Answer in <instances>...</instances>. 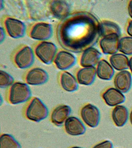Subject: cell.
<instances>
[{
    "label": "cell",
    "mask_w": 132,
    "mask_h": 148,
    "mask_svg": "<svg viewBox=\"0 0 132 148\" xmlns=\"http://www.w3.org/2000/svg\"><path fill=\"white\" fill-rule=\"evenodd\" d=\"M3 24L7 34L12 38H21L25 34V25L21 20L8 17L5 19Z\"/></svg>",
    "instance_id": "8"
},
{
    "label": "cell",
    "mask_w": 132,
    "mask_h": 148,
    "mask_svg": "<svg viewBox=\"0 0 132 148\" xmlns=\"http://www.w3.org/2000/svg\"><path fill=\"white\" fill-rule=\"evenodd\" d=\"M112 119L117 127H122L125 125L129 118V112L123 105L115 106L112 111Z\"/></svg>",
    "instance_id": "21"
},
{
    "label": "cell",
    "mask_w": 132,
    "mask_h": 148,
    "mask_svg": "<svg viewBox=\"0 0 132 148\" xmlns=\"http://www.w3.org/2000/svg\"><path fill=\"white\" fill-rule=\"evenodd\" d=\"M52 26L47 22L36 23L31 27L29 32V37L31 39L41 42L48 40L52 37Z\"/></svg>",
    "instance_id": "7"
},
{
    "label": "cell",
    "mask_w": 132,
    "mask_h": 148,
    "mask_svg": "<svg viewBox=\"0 0 132 148\" xmlns=\"http://www.w3.org/2000/svg\"><path fill=\"white\" fill-rule=\"evenodd\" d=\"M93 148H113V144L109 140H105L97 144Z\"/></svg>",
    "instance_id": "27"
},
{
    "label": "cell",
    "mask_w": 132,
    "mask_h": 148,
    "mask_svg": "<svg viewBox=\"0 0 132 148\" xmlns=\"http://www.w3.org/2000/svg\"><path fill=\"white\" fill-rule=\"evenodd\" d=\"M0 148H22L20 143L12 135L3 134L0 137Z\"/></svg>",
    "instance_id": "24"
},
{
    "label": "cell",
    "mask_w": 132,
    "mask_h": 148,
    "mask_svg": "<svg viewBox=\"0 0 132 148\" xmlns=\"http://www.w3.org/2000/svg\"><path fill=\"white\" fill-rule=\"evenodd\" d=\"M119 51L126 56L132 55V37H122L119 40Z\"/></svg>",
    "instance_id": "25"
},
{
    "label": "cell",
    "mask_w": 132,
    "mask_h": 148,
    "mask_svg": "<svg viewBox=\"0 0 132 148\" xmlns=\"http://www.w3.org/2000/svg\"><path fill=\"white\" fill-rule=\"evenodd\" d=\"M54 62L58 69L65 71L76 64V58L71 52L66 51H60L57 53Z\"/></svg>",
    "instance_id": "11"
},
{
    "label": "cell",
    "mask_w": 132,
    "mask_h": 148,
    "mask_svg": "<svg viewBox=\"0 0 132 148\" xmlns=\"http://www.w3.org/2000/svg\"><path fill=\"white\" fill-rule=\"evenodd\" d=\"M65 131L68 134L73 136L83 135L86 128L83 122L76 116H69L64 123Z\"/></svg>",
    "instance_id": "12"
},
{
    "label": "cell",
    "mask_w": 132,
    "mask_h": 148,
    "mask_svg": "<svg viewBox=\"0 0 132 148\" xmlns=\"http://www.w3.org/2000/svg\"><path fill=\"white\" fill-rule=\"evenodd\" d=\"M129 68L130 70L131 73L132 75V56L131 57L130 59H129Z\"/></svg>",
    "instance_id": "31"
},
{
    "label": "cell",
    "mask_w": 132,
    "mask_h": 148,
    "mask_svg": "<svg viewBox=\"0 0 132 148\" xmlns=\"http://www.w3.org/2000/svg\"><path fill=\"white\" fill-rule=\"evenodd\" d=\"M59 82L61 88L67 92H72L78 89L79 83L76 77L67 71H63L61 73Z\"/></svg>",
    "instance_id": "19"
},
{
    "label": "cell",
    "mask_w": 132,
    "mask_h": 148,
    "mask_svg": "<svg viewBox=\"0 0 132 148\" xmlns=\"http://www.w3.org/2000/svg\"><path fill=\"white\" fill-rule=\"evenodd\" d=\"M31 95V90L28 84L17 82L14 83L9 88L8 99L11 104H19L28 101Z\"/></svg>",
    "instance_id": "3"
},
{
    "label": "cell",
    "mask_w": 132,
    "mask_h": 148,
    "mask_svg": "<svg viewBox=\"0 0 132 148\" xmlns=\"http://www.w3.org/2000/svg\"><path fill=\"white\" fill-rule=\"evenodd\" d=\"M14 83V77L10 74L2 70L0 71V88H8Z\"/></svg>",
    "instance_id": "26"
},
{
    "label": "cell",
    "mask_w": 132,
    "mask_h": 148,
    "mask_svg": "<svg viewBox=\"0 0 132 148\" xmlns=\"http://www.w3.org/2000/svg\"><path fill=\"white\" fill-rule=\"evenodd\" d=\"M119 38L116 35L102 38L100 40V46L104 54L113 55L119 51Z\"/></svg>",
    "instance_id": "17"
},
{
    "label": "cell",
    "mask_w": 132,
    "mask_h": 148,
    "mask_svg": "<svg viewBox=\"0 0 132 148\" xmlns=\"http://www.w3.org/2000/svg\"><path fill=\"white\" fill-rule=\"evenodd\" d=\"M48 114L49 110L47 107L37 97L31 99L25 110L26 118L34 122H40L45 120Z\"/></svg>",
    "instance_id": "2"
},
{
    "label": "cell",
    "mask_w": 132,
    "mask_h": 148,
    "mask_svg": "<svg viewBox=\"0 0 132 148\" xmlns=\"http://www.w3.org/2000/svg\"><path fill=\"white\" fill-rule=\"evenodd\" d=\"M0 30H1L0 41H1V43H2L3 42V40H4L5 39V30H4V29H3V28H2V27L0 28Z\"/></svg>",
    "instance_id": "29"
},
{
    "label": "cell",
    "mask_w": 132,
    "mask_h": 148,
    "mask_svg": "<svg viewBox=\"0 0 132 148\" xmlns=\"http://www.w3.org/2000/svg\"><path fill=\"white\" fill-rule=\"evenodd\" d=\"M102 97L106 104L110 107L120 105L125 101L126 97L123 93L116 88H110L102 93Z\"/></svg>",
    "instance_id": "15"
},
{
    "label": "cell",
    "mask_w": 132,
    "mask_h": 148,
    "mask_svg": "<svg viewBox=\"0 0 132 148\" xmlns=\"http://www.w3.org/2000/svg\"><path fill=\"white\" fill-rule=\"evenodd\" d=\"M96 76V68L95 67H82L77 71L76 79L79 84L90 86L94 82Z\"/></svg>",
    "instance_id": "18"
},
{
    "label": "cell",
    "mask_w": 132,
    "mask_h": 148,
    "mask_svg": "<svg viewBox=\"0 0 132 148\" xmlns=\"http://www.w3.org/2000/svg\"><path fill=\"white\" fill-rule=\"evenodd\" d=\"M128 12L131 18L132 19V0L129 2L128 6Z\"/></svg>",
    "instance_id": "30"
},
{
    "label": "cell",
    "mask_w": 132,
    "mask_h": 148,
    "mask_svg": "<svg viewBox=\"0 0 132 148\" xmlns=\"http://www.w3.org/2000/svg\"><path fill=\"white\" fill-rule=\"evenodd\" d=\"M114 84L115 88L121 92H128L132 87V74L127 70L120 71L115 75Z\"/></svg>",
    "instance_id": "13"
},
{
    "label": "cell",
    "mask_w": 132,
    "mask_h": 148,
    "mask_svg": "<svg viewBox=\"0 0 132 148\" xmlns=\"http://www.w3.org/2000/svg\"><path fill=\"white\" fill-rule=\"evenodd\" d=\"M102 53L94 47H88L82 52L80 58L79 63L82 67H95L100 60Z\"/></svg>",
    "instance_id": "9"
},
{
    "label": "cell",
    "mask_w": 132,
    "mask_h": 148,
    "mask_svg": "<svg viewBox=\"0 0 132 148\" xmlns=\"http://www.w3.org/2000/svg\"><path fill=\"white\" fill-rule=\"evenodd\" d=\"M130 123L131 125H132V110L130 114Z\"/></svg>",
    "instance_id": "32"
},
{
    "label": "cell",
    "mask_w": 132,
    "mask_h": 148,
    "mask_svg": "<svg viewBox=\"0 0 132 148\" xmlns=\"http://www.w3.org/2000/svg\"><path fill=\"white\" fill-rule=\"evenodd\" d=\"M35 60L34 51L30 47L24 46L16 52L14 56L15 66L21 69L28 68L32 65Z\"/></svg>",
    "instance_id": "5"
},
{
    "label": "cell",
    "mask_w": 132,
    "mask_h": 148,
    "mask_svg": "<svg viewBox=\"0 0 132 148\" xmlns=\"http://www.w3.org/2000/svg\"><path fill=\"white\" fill-rule=\"evenodd\" d=\"M127 32L130 37H132V20L129 22L128 25L127 26Z\"/></svg>",
    "instance_id": "28"
},
{
    "label": "cell",
    "mask_w": 132,
    "mask_h": 148,
    "mask_svg": "<svg viewBox=\"0 0 132 148\" xmlns=\"http://www.w3.org/2000/svg\"><path fill=\"white\" fill-rule=\"evenodd\" d=\"M97 76L100 79L109 81L112 79L114 75V69L111 64L105 59L99 61L96 68Z\"/></svg>",
    "instance_id": "22"
},
{
    "label": "cell",
    "mask_w": 132,
    "mask_h": 148,
    "mask_svg": "<svg viewBox=\"0 0 132 148\" xmlns=\"http://www.w3.org/2000/svg\"><path fill=\"white\" fill-rule=\"evenodd\" d=\"M100 22L89 12H73L60 21L56 31L59 45L73 53L83 52L97 44L100 37Z\"/></svg>",
    "instance_id": "1"
},
{
    "label": "cell",
    "mask_w": 132,
    "mask_h": 148,
    "mask_svg": "<svg viewBox=\"0 0 132 148\" xmlns=\"http://www.w3.org/2000/svg\"><path fill=\"white\" fill-rule=\"evenodd\" d=\"M71 113V109L66 105H60L56 107L52 112L51 122L57 126H61Z\"/></svg>",
    "instance_id": "16"
},
{
    "label": "cell",
    "mask_w": 132,
    "mask_h": 148,
    "mask_svg": "<svg viewBox=\"0 0 132 148\" xmlns=\"http://www.w3.org/2000/svg\"><path fill=\"white\" fill-rule=\"evenodd\" d=\"M81 148V147H79L74 146V147H71V148Z\"/></svg>",
    "instance_id": "33"
},
{
    "label": "cell",
    "mask_w": 132,
    "mask_h": 148,
    "mask_svg": "<svg viewBox=\"0 0 132 148\" xmlns=\"http://www.w3.org/2000/svg\"><path fill=\"white\" fill-rule=\"evenodd\" d=\"M99 31L100 37L102 38L113 35L120 37L121 35V28L118 25L108 20H103L100 22Z\"/></svg>",
    "instance_id": "20"
},
{
    "label": "cell",
    "mask_w": 132,
    "mask_h": 148,
    "mask_svg": "<svg viewBox=\"0 0 132 148\" xmlns=\"http://www.w3.org/2000/svg\"><path fill=\"white\" fill-rule=\"evenodd\" d=\"M49 75L41 68H33L26 74L25 80L26 84L31 86H40L47 82Z\"/></svg>",
    "instance_id": "10"
},
{
    "label": "cell",
    "mask_w": 132,
    "mask_h": 148,
    "mask_svg": "<svg viewBox=\"0 0 132 148\" xmlns=\"http://www.w3.org/2000/svg\"><path fill=\"white\" fill-rule=\"evenodd\" d=\"M109 62L114 69L119 72L129 68V58L123 53H116L110 56Z\"/></svg>",
    "instance_id": "23"
},
{
    "label": "cell",
    "mask_w": 132,
    "mask_h": 148,
    "mask_svg": "<svg viewBox=\"0 0 132 148\" xmlns=\"http://www.w3.org/2000/svg\"><path fill=\"white\" fill-rule=\"evenodd\" d=\"M80 116L83 122L87 126L95 128L98 126L100 119V110L91 104H87L81 108Z\"/></svg>",
    "instance_id": "6"
},
{
    "label": "cell",
    "mask_w": 132,
    "mask_h": 148,
    "mask_svg": "<svg viewBox=\"0 0 132 148\" xmlns=\"http://www.w3.org/2000/svg\"><path fill=\"white\" fill-rule=\"evenodd\" d=\"M57 51V47L53 42L43 41L36 46L34 53L42 62L49 65L54 62Z\"/></svg>",
    "instance_id": "4"
},
{
    "label": "cell",
    "mask_w": 132,
    "mask_h": 148,
    "mask_svg": "<svg viewBox=\"0 0 132 148\" xmlns=\"http://www.w3.org/2000/svg\"><path fill=\"white\" fill-rule=\"evenodd\" d=\"M51 14L56 18L62 20L69 15L70 7L65 1H53L49 5Z\"/></svg>",
    "instance_id": "14"
}]
</instances>
